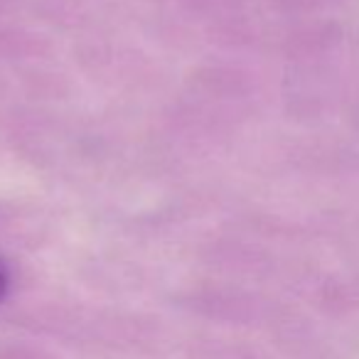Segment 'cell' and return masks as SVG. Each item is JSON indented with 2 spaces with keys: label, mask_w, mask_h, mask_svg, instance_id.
Wrapping results in <instances>:
<instances>
[{
  "label": "cell",
  "mask_w": 359,
  "mask_h": 359,
  "mask_svg": "<svg viewBox=\"0 0 359 359\" xmlns=\"http://www.w3.org/2000/svg\"><path fill=\"white\" fill-rule=\"evenodd\" d=\"M15 94V84H13V76L8 69L0 67V106H6L11 101V96ZM11 106V104H8Z\"/></svg>",
  "instance_id": "7"
},
{
  "label": "cell",
  "mask_w": 359,
  "mask_h": 359,
  "mask_svg": "<svg viewBox=\"0 0 359 359\" xmlns=\"http://www.w3.org/2000/svg\"><path fill=\"white\" fill-rule=\"evenodd\" d=\"M57 55V42L52 32L27 18L0 20V67L8 72L22 67L52 62Z\"/></svg>",
  "instance_id": "4"
},
{
  "label": "cell",
  "mask_w": 359,
  "mask_h": 359,
  "mask_svg": "<svg viewBox=\"0 0 359 359\" xmlns=\"http://www.w3.org/2000/svg\"><path fill=\"white\" fill-rule=\"evenodd\" d=\"M8 290H11V271H8L6 261L0 259V303L8 295Z\"/></svg>",
  "instance_id": "8"
},
{
  "label": "cell",
  "mask_w": 359,
  "mask_h": 359,
  "mask_svg": "<svg viewBox=\"0 0 359 359\" xmlns=\"http://www.w3.org/2000/svg\"><path fill=\"white\" fill-rule=\"evenodd\" d=\"M79 3H84V6L94 8V11H99V13H106V8L114 6L116 0H79Z\"/></svg>",
  "instance_id": "9"
},
{
  "label": "cell",
  "mask_w": 359,
  "mask_h": 359,
  "mask_svg": "<svg viewBox=\"0 0 359 359\" xmlns=\"http://www.w3.org/2000/svg\"><path fill=\"white\" fill-rule=\"evenodd\" d=\"M239 128L241 121L180 89L160 104L155 116L160 148L165 155L177 160H205L222 155Z\"/></svg>",
  "instance_id": "2"
},
{
  "label": "cell",
  "mask_w": 359,
  "mask_h": 359,
  "mask_svg": "<svg viewBox=\"0 0 359 359\" xmlns=\"http://www.w3.org/2000/svg\"><path fill=\"white\" fill-rule=\"evenodd\" d=\"M52 224V215L37 202L0 197V241H40Z\"/></svg>",
  "instance_id": "6"
},
{
  "label": "cell",
  "mask_w": 359,
  "mask_h": 359,
  "mask_svg": "<svg viewBox=\"0 0 359 359\" xmlns=\"http://www.w3.org/2000/svg\"><path fill=\"white\" fill-rule=\"evenodd\" d=\"M11 76L22 104L62 109L76 94V79L67 69L57 67L55 60L42 62V65L22 67V69L11 72Z\"/></svg>",
  "instance_id": "5"
},
{
  "label": "cell",
  "mask_w": 359,
  "mask_h": 359,
  "mask_svg": "<svg viewBox=\"0 0 359 359\" xmlns=\"http://www.w3.org/2000/svg\"><path fill=\"white\" fill-rule=\"evenodd\" d=\"M74 69L81 79L118 96H145L163 86V65L140 45L99 30L74 40Z\"/></svg>",
  "instance_id": "1"
},
{
  "label": "cell",
  "mask_w": 359,
  "mask_h": 359,
  "mask_svg": "<svg viewBox=\"0 0 359 359\" xmlns=\"http://www.w3.org/2000/svg\"><path fill=\"white\" fill-rule=\"evenodd\" d=\"M180 91L215 106L244 123L256 101V79L241 62L226 55H212L187 67Z\"/></svg>",
  "instance_id": "3"
}]
</instances>
